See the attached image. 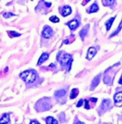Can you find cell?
Listing matches in <instances>:
<instances>
[{"instance_id": "1", "label": "cell", "mask_w": 122, "mask_h": 124, "mask_svg": "<svg viewBox=\"0 0 122 124\" xmlns=\"http://www.w3.org/2000/svg\"><path fill=\"white\" fill-rule=\"evenodd\" d=\"M20 78L26 83H33L37 78V74L33 70H27L20 74Z\"/></svg>"}, {"instance_id": "2", "label": "cell", "mask_w": 122, "mask_h": 124, "mask_svg": "<svg viewBox=\"0 0 122 124\" xmlns=\"http://www.w3.org/2000/svg\"><path fill=\"white\" fill-rule=\"evenodd\" d=\"M59 61L60 62L61 64L63 66H66L68 65L69 67L71 66V63H72V56L67 54H60Z\"/></svg>"}, {"instance_id": "3", "label": "cell", "mask_w": 122, "mask_h": 124, "mask_svg": "<svg viewBox=\"0 0 122 124\" xmlns=\"http://www.w3.org/2000/svg\"><path fill=\"white\" fill-rule=\"evenodd\" d=\"M52 34H53V31L51 28L49 26H46L42 31V36L45 39H49L52 36Z\"/></svg>"}, {"instance_id": "4", "label": "cell", "mask_w": 122, "mask_h": 124, "mask_svg": "<svg viewBox=\"0 0 122 124\" xmlns=\"http://www.w3.org/2000/svg\"><path fill=\"white\" fill-rule=\"evenodd\" d=\"M96 54H97V49L94 47H90L88 50V52H87L86 59L89 60H91Z\"/></svg>"}, {"instance_id": "5", "label": "cell", "mask_w": 122, "mask_h": 124, "mask_svg": "<svg viewBox=\"0 0 122 124\" xmlns=\"http://www.w3.org/2000/svg\"><path fill=\"white\" fill-rule=\"evenodd\" d=\"M114 102L116 105L120 106L122 105V92H119L114 96Z\"/></svg>"}, {"instance_id": "6", "label": "cell", "mask_w": 122, "mask_h": 124, "mask_svg": "<svg viewBox=\"0 0 122 124\" xmlns=\"http://www.w3.org/2000/svg\"><path fill=\"white\" fill-rule=\"evenodd\" d=\"M72 13V8L69 6H65L63 7L62 11H61V14L63 16H66L69 15Z\"/></svg>"}, {"instance_id": "7", "label": "cell", "mask_w": 122, "mask_h": 124, "mask_svg": "<svg viewBox=\"0 0 122 124\" xmlns=\"http://www.w3.org/2000/svg\"><path fill=\"white\" fill-rule=\"evenodd\" d=\"M10 121V118L9 115L8 113H4L3 114L1 118L0 119V124H9Z\"/></svg>"}, {"instance_id": "8", "label": "cell", "mask_w": 122, "mask_h": 124, "mask_svg": "<svg viewBox=\"0 0 122 124\" xmlns=\"http://www.w3.org/2000/svg\"><path fill=\"white\" fill-rule=\"evenodd\" d=\"M67 24L69 26V27L70 28V29L73 30V29H76L79 26V22H78V21L76 19H73L71 22H69Z\"/></svg>"}, {"instance_id": "9", "label": "cell", "mask_w": 122, "mask_h": 124, "mask_svg": "<svg viewBox=\"0 0 122 124\" xmlns=\"http://www.w3.org/2000/svg\"><path fill=\"white\" fill-rule=\"evenodd\" d=\"M48 58H49V54H47V53H43L42 55L41 56V57L39 58V60L38 62V65L41 64L43 62H45L47 59H48Z\"/></svg>"}, {"instance_id": "10", "label": "cell", "mask_w": 122, "mask_h": 124, "mask_svg": "<svg viewBox=\"0 0 122 124\" xmlns=\"http://www.w3.org/2000/svg\"><path fill=\"white\" fill-rule=\"evenodd\" d=\"M99 81H100V75H98L97 76H96L94 78V80H93V81H92V83H91V89H93V88H94L95 87H97L98 86V84H99Z\"/></svg>"}, {"instance_id": "11", "label": "cell", "mask_w": 122, "mask_h": 124, "mask_svg": "<svg viewBox=\"0 0 122 124\" xmlns=\"http://www.w3.org/2000/svg\"><path fill=\"white\" fill-rule=\"evenodd\" d=\"M46 122L47 124H57L58 122L57 120H55L53 117L49 116L46 118Z\"/></svg>"}, {"instance_id": "12", "label": "cell", "mask_w": 122, "mask_h": 124, "mask_svg": "<svg viewBox=\"0 0 122 124\" xmlns=\"http://www.w3.org/2000/svg\"><path fill=\"white\" fill-rule=\"evenodd\" d=\"M88 28H89V26H85L84 29H81V31H80V33H79V35H80V37H81L82 39H84V38L85 37L86 35V34H87Z\"/></svg>"}, {"instance_id": "13", "label": "cell", "mask_w": 122, "mask_h": 124, "mask_svg": "<svg viewBox=\"0 0 122 124\" xmlns=\"http://www.w3.org/2000/svg\"><path fill=\"white\" fill-rule=\"evenodd\" d=\"M110 105V101L109 100H104L103 102H102V104H101V108L103 110H105L107 108L109 107Z\"/></svg>"}, {"instance_id": "14", "label": "cell", "mask_w": 122, "mask_h": 124, "mask_svg": "<svg viewBox=\"0 0 122 124\" xmlns=\"http://www.w3.org/2000/svg\"><path fill=\"white\" fill-rule=\"evenodd\" d=\"M66 94V91L65 90H59V91H57L55 92V96L56 97H58V98H60L64 96V95Z\"/></svg>"}, {"instance_id": "15", "label": "cell", "mask_w": 122, "mask_h": 124, "mask_svg": "<svg viewBox=\"0 0 122 124\" xmlns=\"http://www.w3.org/2000/svg\"><path fill=\"white\" fill-rule=\"evenodd\" d=\"M78 93H79L78 89H76V88H73V89H72V92H71V94H70V99H75V98L77 96Z\"/></svg>"}, {"instance_id": "16", "label": "cell", "mask_w": 122, "mask_h": 124, "mask_svg": "<svg viewBox=\"0 0 122 124\" xmlns=\"http://www.w3.org/2000/svg\"><path fill=\"white\" fill-rule=\"evenodd\" d=\"M98 10V7L97 6V4H93L91 7H90V10H89V13H94L97 12Z\"/></svg>"}, {"instance_id": "17", "label": "cell", "mask_w": 122, "mask_h": 124, "mask_svg": "<svg viewBox=\"0 0 122 124\" xmlns=\"http://www.w3.org/2000/svg\"><path fill=\"white\" fill-rule=\"evenodd\" d=\"M114 17H113V18H111L110 19H109L106 22V29H107V31H109L110 29V28H111V24H112V23H113V22H114Z\"/></svg>"}, {"instance_id": "18", "label": "cell", "mask_w": 122, "mask_h": 124, "mask_svg": "<svg viewBox=\"0 0 122 124\" xmlns=\"http://www.w3.org/2000/svg\"><path fill=\"white\" fill-rule=\"evenodd\" d=\"M49 20H50L51 22H54V23H57V22H59V19L58 17H57L56 16H53L50 17V18H49Z\"/></svg>"}, {"instance_id": "19", "label": "cell", "mask_w": 122, "mask_h": 124, "mask_svg": "<svg viewBox=\"0 0 122 124\" xmlns=\"http://www.w3.org/2000/svg\"><path fill=\"white\" fill-rule=\"evenodd\" d=\"M114 0H104V4L106 6H111L114 4Z\"/></svg>"}, {"instance_id": "20", "label": "cell", "mask_w": 122, "mask_h": 124, "mask_svg": "<svg viewBox=\"0 0 122 124\" xmlns=\"http://www.w3.org/2000/svg\"><path fill=\"white\" fill-rule=\"evenodd\" d=\"M3 16H4V18H6V19H9V18H10V17H12V16H15V15H14V14H12V13L6 12L3 14Z\"/></svg>"}, {"instance_id": "21", "label": "cell", "mask_w": 122, "mask_h": 124, "mask_svg": "<svg viewBox=\"0 0 122 124\" xmlns=\"http://www.w3.org/2000/svg\"><path fill=\"white\" fill-rule=\"evenodd\" d=\"M9 34H11V37H19L21 34H19V33H16V32H15L14 31H9Z\"/></svg>"}, {"instance_id": "22", "label": "cell", "mask_w": 122, "mask_h": 124, "mask_svg": "<svg viewBox=\"0 0 122 124\" xmlns=\"http://www.w3.org/2000/svg\"><path fill=\"white\" fill-rule=\"evenodd\" d=\"M122 27V22H121V23H120V24H119V26L118 29H117V30H116V31H115V32H114V34H112V35H111V37H113V36H114V35L117 34H118V33L119 32V31L121 30Z\"/></svg>"}, {"instance_id": "23", "label": "cell", "mask_w": 122, "mask_h": 124, "mask_svg": "<svg viewBox=\"0 0 122 124\" xmlns=\"http://www.w3.org/2000/svg\"><path fill=\"white\" fill-rule=\"evenodd\" d=\"M82 103H83V100H80V101H79L78 104H77V106H78V107H80V106L82 105Z\"/></svg>"}, {"instance_id": "24", "label": "cell", "mask_w": 122, "mask_h": 124, "mask_svg": "<svg viewBox=\"0 0 122 124\" xmlns=\"http://www.w3.org/2000/svg\"><path fill=\"white\" fill-rule=\"evenodd\" d=\"M39 124V122H37V121H32L30 122V124Z\"/></svg>"}, {"instance_id": "25", "label": "cell", "mask_w": 122, "mask_h": 124, "mask_svg": "<svg viewBox=\"0 0 122 124\" xmlns=\"http://www.w3.org/2000/svg\"><path fill=\"white\" fill-rule=\"evenodd\" d=\"M90 1V0H84V1H83V4H83V5H85L86 4L88 1Z\"/></svg>"}, {"instance_id": "26", "label": "cell", "mask_w": 122, "mask_h": 124, "mask_svg": "<svg viewBox=\"0 0 122 124\" xmlns=\"http://www.w3.org/2000/svg\"><path fill=\"white\" fill-rule=\"evenodd\" d=\"M119 83L120 84H122V77L120 78L119 81Z\"/></svg>"}, {"instance_id": "27", "label": "cell", "mask_w": 122, "mask_h": 124, "mask_svg": "<svg viewBox=\"0 0 122 124\" xmlns=\"http://www.w3.org/2000/svg\"><path fill=\"white\" fill-rule=\"evenodd\" d=\"M91 100L92 101H94V102H96V101H97V99H95V98H94H94H91Z\"/></svg>"}, {"instance_id": "28", "label": "cell", "mask_w": 122, "mask_h": 124, "mask_svg": "<svg viewBox=\"0 0 122 124\" xmlns=\"http://www.w3.org/2000/svg\"><path fill=\"white\" fill-rule=\"evenodd\" d=\"M47 7H50L51 4H47Z\"/></svg>"}]
</instances>
